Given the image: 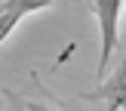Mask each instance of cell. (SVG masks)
<instances>
[{"label":"cell","instance_id":"6da1fadb","mask_svg":"<svg viewBox=\"0 0 126 111\" xmlns=\"http://www.w3.org/2000/svg\"><path fill=\"white\" fill-rule=\"evenodd\" d=\"M92 16L98 22V37H102V46H98V65H95V77L105 80L108 77V65L114 59L117 49V25H120V16L126 12V0H89Z\"/></svg>","mask_w":126,"mask_h":111},{"label":"cell","instance_id":"7a4b0ae2","mask_svg":"<svg viewBox=\"0 0 126 111\" xmlns=\"http://www.w3.org/2000/svg\"><path fill=\"white\" fill-rule=\"evenodd\" d=\"M83 99L105 102V105H108V111H126V53H123V59L117 62L114 74H108L95 90L83 92Z\"/></svg>","mask_w":126,"mask_h":111},{"label":"cell","instance_id":"3957f363","mask_svg":"<svg viewBox=\"0 0 126 111\" xmlns=\"http://www.w3.org/2000/svg\"><path fill=\"white\" fill-rule=\"evenodd\" d=\"M55 0H0V43L18 28L22 18H28L31 12L49 9Z\"/></svg>","mask_w":126,"mask_h":111},{"label":"cell","instance_id":"277c9868","mask_svg":"<svg viewBox=\"0 0 126 111\" xmlns=\"http://www.w3.org/2000/svg\"><path fill=\"white\" fill-rule=\"evenodd\" d=\"M16 108L18 111H59L52 105H46V102H31V99H16Z\"/></svg>","mask_w":126,"mask_h":111}]
</instances>
